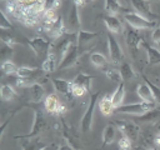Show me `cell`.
<instances>
[{
    "mask_svg": "<svg viewBox=\"0 0 160 150\" xmlns=\"http://www.w3.org/2000/svg\"><path fill=\"white\" fill-rule=\"evenodd\" d=\"M154 144H155L158 148H160V134H158V135L154 138Z\"/></svg>",
    "mask_w": 160,
    "mask_h": 150,
    "instance_id": "47",
    "label": "cell"
},
{
    "mask_svg": "<svg viewBox=\"0 0 160 150\" xmlns=\"http://www.w3.org/2000/svg\"><path fill=\"white\" fill-rule=\"evenodd\" d=\"M129 150H131V149H129Z\"/></svg>",
    "mask_w": 160,
    "mask_h": 150,
    "instance_id": "50",
    "label": "cell"
},
{
    "mask_svg": "<svg viewBox=\"0 0 160 150\" xmlns=\"http://www.w3.org/2000/svg\"><path fill=\"white\" fill-rule=\"evenodd\" d=\"M99 109H100V111L102 112V115H105V116H110V115L114 112L115 106L112 105L111 95L106 94V95H104V96L101 98V100H100V102H99Z\"/></svg>",
    "mask_w": 160,
    "mask_h": 150,
    "instance_id": "21",
    "label": "cell"
},
{
    "mask_svg": "<svg viewBox=\"0 0 160 150\" xmlns=\"http://www.w3.org/2000/svg\"><path fill=\"white\" fill-rule=\"evenodd\" d=\"M78 56H79V48H78V44L72 41L69 45L66 52L60 59V62L58 64V69L64 70V69H68V68L72 66L78 61Z\"/></svg>",
    "mask_w": 160,
    "mask_h": 150,
    "instance_id": "5",
    "label": "cell"
},
{
    "mask_svg": "<svg viewBox=\"0 0 160 150\" xmlns=\"http://www.w3.org/2000/svg\"><path fill=\"white\" fill-rule=\"evenodd\" d=\"M116 130H118V128L114 124H108L104 128V131H102V146L110 145L115 140Z\"/></svg>",
    "mask_w": 160,
    "mask_h": 150,
    "instance_id": "24",
    "label": "cell"
},
{
    "mask_svg": "<svg viewBox=\"0 0 160 150\" xmlns=\"http://www.w3.org/2000/svg\"><path fill=\"white\" fill-rule=\"evenodd\" d=\"M85 2H86V0H72V4H75L78 8L84 6V5H85Z\"/></svg>",
    "mask_w": 160,
    "mask_h": 150,
    "instance_id": "45",
    "label": "cell"
},
{
    "mask_svg": "<svg viewBox=\"0 0 160 150\" xmlns=\"http://www.w3.org/2000/svg\"><path fill=\"white\" fill-rule=\"evenodd\" d=\"M155 128H156V131H158V134H160V121L155 124Z\"/></svg>",
    "mask_w": 160,
    "mask_h": 150,
    "instance_id": "48",
    "label": "cell"
},
{
    "mask_svg": "<svg viewBox=\"0 0 160 150\" xmlns=\"http://www.w3.org/2000/svg\"><path fill=\"white\" fill-rule=\"evenodd\" d=\"M99 96H100V92L96 91L94 94H91L90 99H89V104H88V108L80 120V129L82 132H89L91 130V126H92V118H94V111H95V106H96V102L99 100Z\"/></svg>",
    "mask_w": 160,
    "mask_h": 150,
    "instance_id": "1",
    "label": "cell"
},
{
    "mask_svg": "<svg viewBox=\"0 0 160 150\" xmlns=\"http://www.w3.org/2000/svg\"><path fill=\"white\" fill-rule=\"evenodd\" d=\"M29 96H30V100L32 102H40L42 100H45V89L41 84L39 82H32L29 88Z\"/></svg>",
    "mask_w": 160,
    "mask_h": 150,
    "instance_id": "14",
    "label": "cell"
},
{
    "mask_svg": "<svg viewBox=\"0 0 160 150\" xmlns=\"http://www.w3.org/2000/svg\"><path fill=\"white\" fill-rule=\"evenodd\" d=\"M136 121L139 122H150V124H156L160 121V110L158 109H154V110H150L140 116H136L135 118Z\"/></svg>",
    "mask_w": 160,
    "mask_h": 150,
    "instance_id": "22",
    "label": "cell"
},
{
    "mask_svg": "<svg viewBox=\"0 0 160 150\" xmlns=\"http://www.w3.org/2000/svg\"><path fill=\"white\" fill-rule=\"evenodd\" d=\"M136 94L141 99V101H146V102H155L154 100V96H152V92L149 88V85L144 81V82H140L138 86H136ZM156 104V102H155Z\"/></svg>",
    "mask_w": 160,
    "mask_h": 150,
    "instance_id": "17",
    "label": "cell"
},
{
    "mask_svg": "<svg viewBox=\"0 0 160 150\" xmlns=\"http://www.w3.org/2000/svg\"><path fill=\"white\" fill-rule=\"evenodd\" d=\"M44 146H45V145H44L40 140H38V139L31 140V139H30V140L22 146V150H41Z\"/></svg>",
    "mask_w": 160,
    "mask_h": 150,
    "instance_id": "34",
    "label": "cell"
},
{
    "mask_svg": "<svg viewBox=\"0 0 160 150\" xmlns=\"http://www.w3.org/2000/svg\"><path fill=\"white\" fill-rule=\"evenodd\" d=\"M124 20L129 24V26L136 29V30H149L152 28H156V21L149 20L144 16H141L138 12H125Z\"/></svg>",
    "mask_w": 160,
    "mask_h": 150,
    "instance_id": "3",
    "label": "cell"
},
{
    "mask_svg": "<svg viewBox=\"0 0 160 150\" xmlns=\"http://www.w3.org/2000/svg\"><path fill=\"white\" fill-rule=\"evenodd\" d=\"M18 2L22 9H30V8H34L36 5L45 4V0H19Z\"/></svg>",
    "mask_w": 160,
    "mask_h": 150,
    "instance_id": "35",
    "label": "cell"
},
{
    "mask_svg": "<svg viewBox=\"0 0 160 150\" xmlns=\"http://www.w3.org/2000/svg\"><path fill=\"white\" fill-rule=\"evenodd\" d=\"M131 142H132V141H131L126 135H124V134L120 135L119 141H118L120 150H129V149H131Z\"/></svg>",
    "mask_w": 160,
    "mask_h": 150,
    "instance_id": "36",
    "label": "cell"
},
{
    "mask_svg": "<svg viewBox=\"0 0 160 150\" xmlns=\"http://www.w3.org/2000/svg\"><path fill=\"white\" fill-rule=\"evenodd\" d=\"M142 150H154V149H142Z\"/></svg>",
    "mask_w": 160,
    "mask_h": 150,
    "instance_id": "49",
    "label": "cell"
},
{
    "mask_svg": "<svg viewBox=\"0 0 160 150\" xmlns=\"http://www.w3.org/2000/svg\"><path fill=\"white\" fill-rule=\"evenodd\" d=\"M115 125L118 130H120L121 134L126 135L131 141H136L140 135V126L136 122L132 121H124V120H116Z\"/></svg>",
    "mask_w": 160,
    "mask_h": 150,
    "instance_id": "7",
    "label": "cell"
},
{
    "mask_svg": "<svg viewBox=\"0 0 160 150\" xmlns=\"http://www.w3.org/2000/svg\"><path fill=\"white\" fill-rule=\"evenodd\" d=\"M59 148H60V145H58L56 142H51L49 145H45L41 150H59Z\"/></svg>",
    "mask_w": 160,
    "mask_h": 150,
    "instance_id": "43",
    "label": "cell"
},
{
    "mask_svg": "<svg viewBox=\"0 0 160 150\" xmlns=\"http://www.w3.org/2000/svg\"><path fill=\"white\" fill-rule=\"evenodd\" d=\"M59 150H75V149L71 145H69V144H64V145H61L59 148Z\"/></svg>",
    "mask_w": 160,
    "mask_h": 150,
    "instance_id": "46",
    "label": "cell"
},
{
    "mask_svg": "<svg viewBox=\"0 0 160 150\" xmlns=\"http://www.w3.org/2000/svg\"><path fill=\"white\" fill-rule=\"evenodd\" d=\"M125 98V82L121 81L118 88L115 89V91L111 94V101H112V105L115 106V109H118L119 106L122 105V100Z\"/></svg>",
    "mask_w": 160,
    "mask_h": 150,
    "instance_id": "20",
    "label": "cell"
},
{
    "mask_svg": "<svg viewBox=\"0 0 160 150\" xmlns=\"http://www.w3.org/2000/svg\"><path fill=\"white\" fill-rule=\"evenodd\" d=\"M98 38V32H94V31H86V30H79L76 32V44H78V48L81 50L82 48H89L94 41L95 39ZM79 50V51H80Z\"/></svg>",
    "mask_w": 160,
    "mask_h": 150,
    "instance_id": "11",
    "label": "cell"
},
{
    "mask_svg": "<svg viewBox=\"0 0 160 150\" xmlns=\"http://www.w3.org/2000/svg\"><path fill=\"white\" fill-rule=\"evenodd\" d=\"M142 46L146 51V58H148V64L149 65H158L160 64V50H158L154 46L148 45L146 42H142Z\"/></svg>",
    "mask_w": 160,
    "mask_h": 150,
    "instance_id": "19",
    "label": "cell"
},
{
    "mask_svg": "<svg viewBox=\"0 0 160 150\" xmlns=\"http://www.w3.org/2000/svg\"><path fill=\"white\" fill-rule=\"evenodd\" d=\"M85 92H86V91H85L84 88H81L80 85H78V84L74 82V85H72V96H75V98H80V96H82Z\"/></svg>",
    "mask_w": 160,
    "mask_h": 150,
    "instance_id": "38",
    "label": "cell"
},
{
    "mask_svg": "<svg viewBox=\"0 0 160 150\" xmlns=\"http://www.w3.org/2000/svg\"><path fill=\"white\" fill-rule=\"evenodd\" d=\"M29 46L32 49V51L38 56H41V55H48V52L51 48V44H50V41H48L46 39H44L41 36H35L29 40Z\"/></svg>",
    "mask_w": 160,
    "mask_h": 150,
    "instance_id": "10",
    "label": "cell"
},
{
    "mask_svg": "<svg viewBox=\"0 0 160 150\" xmlns=\"http://www.w3.org/2000/svg\"><path fill=\"white\" fill-rule=\"evenodd\" d=\"M39 69L36 68H29V66H21L18 69L16 75L18 78H22V79H31L38 74Z\"/></svg>",
    "mask_w": 160,
    "mask_h": 150,
    "instance_id": "28",
    "label": "cell"
},
{
    "mask_svg": "<svg viewBox=\"0 0 160 150\" xmlns=\"http://www.w3.org/2000/svg\"><path fill=\"white\" fill-rule=\"evenodd\" d=\"M104 71H105V75H106L108 79H110V80H112V81H115V82H118V84H120V82L124 80V79H122V75H121V72H120V70H118V69H115V68H108V69H105Z\"/></svg>",
    "mask_w": 160,
    "mask_h": 150,
    "instance_id": "31",
    "label": "cell"
},
{
    "mask_svg": "<svg viewBox=\"0 0 160 150\" xmlns=\"http://www.w3.org/2000/svg\"><path fill=\"white\" fill-rule=\"evenodd\" d=\"M2 42L5 44V45H8V46H10V48H12L14 46V44H15V40L12 39V38H10V36H6V35H2Z\"/></svg>",
    "mask_w": 160,
    "mask_h": 150,
    "instance_id": "41",
    "label": "cell"
},
{
    "mask_svg": "<svg viewBox=\"0 0 160 150\" xmlns=\"http://www.w3.org/2000/svg\"><path fill=\"white\" fill-rule=\"evenodd\" d=\"M106 40H108V50H109V59L110 62L112 65H121L122 64V59H124V52L120 46V44L118 42V40L115 39V36L111 32H108L106 35Z\"/></svg>",
    "mask_w": 160,
    "mask_h": 150,
    "instance_id": "4",
    "label": "cell"
},
{
    "mask_svg": "<svg viewBox=\"0 0 160 150\" xmlns=\"http://www.w3.org/2000/svg\"><path fill=\"white\" fill-rule=\"evenodd\" d=\"M59 105H60V101H59V98H58L56 94H50L44 100L45 110L49 114H56V110H58Z\"/></svg>",
    "mask_w": 160,
    "mask_h": 150,
    "instance_id": "23",
    "label": "cell"
},
{
    "mask_svg": "<svg viewBox=\"0 0 160 150\" xmlns=\"http://www.w3.org/2000/svg\"><path fill=\"white\" fill-rule=\"evenodd\" d=\"M68 21H69V30H70V31H79V30H80V29H79V28H80L79 8H78L75 4H71V6H70Z\"/></svg>",
    "mask_w": 160,
    "mask_h": 150,
    "instance_id": "15",
    "label": "cell"
},
{
    "mask_svg": "<svg viewBox=\"0 0 160 150\" xmlns=\"http://www.w3.org/2000/svg\"><path fill=\"white\" fill-rule=\"evenodd\" d=\"M151 40H152L155 44H160V26H156V28L152 29Z\"/></svg>",
    "mask_w": 160,
    "mask_h": 150,
    "instance_id": "39",
    "label": "cell"
},
{
    "mask_svg": "<svg viewBox=\"0 0 160 150\" xmlns=\"http://www.w3.org/2000/svg\"><path fill=\"white\" fill-rule=\"evenodd\" d=\"M45 125H46V120L44 118V114L39 110H35V118H34L31 131L25 135H16L15 139H34L42 132V130L45 129Z\"/></svg>",
    "mask_w": 160,
    "mask_h": 150,
    "instance_id": "6",
    "label": "cell"
},
{
    "mask_svg": "<svg viewBox=\"0 0 160 150\" xmlns=\"http://www.w3.org/2000/svg\"><path fill=\"white\" fill-rule=\"evenodd\" d=\"M30 84V79H22V78H18L16 80V86L18 88H29Z\"/></svg>",
    "mask_w": 160,
    "mask_h": 150,
    "instance_id": "40",
    "label": "cell"
},
{
    "mask_svg": "<svg viewBox=\"0 0 160 150\" xmlns=\"http://www.w3.org/2000/svg\"><path fill=\"white\" fill-rule=\"evenodd\" d=\"M142 79H144V81L149 85V88H150V90H151V92H152V96H154L155 102H156V104H160V88H159L158 85L152 84V82H151L146 76H144V75H142Z\"/></svg>",
    "mask_w": 160,
    "mask_h": 150,
    "instance_id": "32",
    "label": "cell"
},
{
    "mask_svg": "<svg viewBox=\"0 0 160 150\" xmlns=\"http://www.w3.org/2000/svg\"><path fill=\"white\" fill-rule=\"evenodd\" d=\"M120 72H121L124 80H130V79L136 76V72H135L134 68L129 62H122L120 65Z\"/></svg>",
    "mask_w": 160,
    "mask_h": 150,
    "instance_id": "29",
    "label": "cell"
},
{
    "mask_svg": "<svg viewBox=\"0 0 160 150\" xmlns=\"http://www.w3.org/2000/svg\"><path fill=\"white\" fill-rule=\"evenodd\" d=\"M75 150H78V149H75Z\"/></svg>",
    "mask_w": 160,
    "mask_h": 150,
    "instance_id": "51",
    "label": "cell"
},
{
    "mask_svg": "<svg viewBox=\"0 0 160 150\" xmlns=\"http://www.w3.org/2000/svg\"><path fill=\"white\" fill-rule=\"evenodd\" d=\"M130 2L132 5L135 12L140 14L141 16H144L149 20H152V21L156 20V15L152 12L149 0H130Z\"/></svg>",
    "mask_w": 160,
    "mask_h": 150,
    "instance_id": "9",
    "label": "cell"
},
{
    "mask_svg": "<svg viewBox=\"0 0 160 150\" xmlns=\"http://www.w3.org/2000/svg\"><path fill=\"white\" fill-rule=\"evenodd\" d=\"M65 30H66V29H65L64 20H62L61 16H59L58 20L54 22V25L51 26V29H50V31L48 32V35H49V38H51L52 40H56V39H59V38H61V36L64 35Z\"/></svg>",
    "mask_w": 160,
    "mask_h": 150,
    "instance_id": "18",
    "label": "cell"
},
{
    "mask_svg": "<svg viewBox=\"0 0 160 150\" xmlns=\"http://www.w3.org/2000/svg\"><path fill=\"white\" fill-rule=\"evenodd\" d=\"M90 61H91V64H92L94 66H96V68H104V66H106V64H108L106 58H105L102 54H100V52H92V54L90 55Z\"/></svg>",
    "mask_w": 160,
    "mask_h": 150,
    "instance_id": "30",
    "label": "cell"
},
{
    "mask_svg": "<svg viewBox=\"0 0 160 150\" xmlns=\"http://www.w3.org/2000/svg\"><path fill=\"white\" fill-rule=\"evenodd\" d=\"M18 69H19V68H18L12 61H10V60H4L2 64H1V70H2V72H4V74H8V75L16 74Z\"/></svg>",
    "mask_w": 160,
    "mask_h": 150,
    "instance_id": "33",
    "label": "cell"
},
{
    "mask_svg": "<svg viewBox=\"0 0 160 150\" xmlns=\"http://www.w3.org/2000/svg\"><path fill=\"white\" fill-rule=\"evenodd\" d=\"M51 81H52V85H54L56 92H59L61 95H65L66 98L72 96V85H74L72 80L54 78V79H51Z\"/></svg>",
    "mask_w": 160,
    "mask_h": 150,
    "instance_id": "12",
    "label": "cell"
},
{
    "mask_svg": "<svg viewBox=\"0 0 160 150\" xmlns=\"http://www.w3.org/2000/svg\"><path fill=\"white\" fill-rule=\"evenodd\" d=\"M156 109L155 102H146V101H140V102H132V104H126L121 105L116 109L118 112L120 114H128V115H135L140 116L150 110Z\"/></svg>",
    "mask_w": 160,
    "mask_h": 150,
    "instance_id": "2",
    "label": "cell"
},
{
    "mask_svg": "<svg viewBox=\"0 0 160 150\" xmlns=\"http://www.w3.org/2000/svg\"><path fill=\"white\" fill-rule=\"evenodd\" d=\"M58 68V64H56V54L54 51V48L51 45L48 55H46V59L42 61V65H41V70L45 71V72H52L55 71V69Z\"/></svg>",
    "mask_w": 160,
    "mask_h": 150,
    "instance_id": "16",
    "label": "cell"
},
{
    "mask_svg": "<svg viewBox=\"0 0 160 150\" xmlns=\"http://www.w3.org/2000/svg\"><path fill=\"white\" fill-rule=\"evenodd\" d=\"M60 5H61V0H54V2H52V5H51V9L58 10V9L60 8Z\"/></svg>",
    "mask_w": 160,
    "mask_h": 150,
    "instance_id": "44",
    "label": "cell"
},
{
    "mask_svg": "<svg viewBox=\"0 0 160 150\" xmlns=\"http://www.w3.org/2000/svg\"><path fill=\"white\" fill-rule=\"evenodd\" d=\"M125 40H126V45L130 49L132 56H135L138 50H139V48H140V45H142V42H144L141 36L139 35L138 30L130 26L125 32Z\"/></svg>",
    "mask_w": 160,
    "mask_h": 150,
    "instance_id": "8",
    "label": "cell"
},
{
    "mask_svg": "<svg viewBox=\"0 0 160 150\" xmlns=\"http://www.w3.org/2000/svg\"><path fill=\"white\" fill-rule=\"evenodd\" d=\"M104 5H105L106 14L111 15V16H116L118 14H120L124 10V8L119 2V0H104Z\"/></svg>",
    "mask_w": 160,
    "mask_h": 150,
    "instance_id": "25",
    "label": "cell"
},
{
    "mask_svg": "<svg viewBox=\"0 0 160 150\" xmlns=\"http://www.w3.org/2000/svg\"><path fill=\"white\" fill-rule=\"evenodd\" d=\"M66 110H68V108H66V105H64L62 102H60V105H59V108H58V110H56V115H64L65 112H66Z\"/></svg>",
    "mask_w": 160,
    "mask_h": 150,
    "instance_id": "42",
    "label": "cell"
},
{
    "mask_svg": "<svg viewBox=\"0 0 160 150\" xmlns=\"http://www.w3.org/2000/svg\"><path fill=\"white\" fill-rule=\"evenodd\" d=\"M1 16H2V20H1V22H0V28H1L2 30H6V29H11V28H12V25H11L10 20L8 19V16H6V12H5L4 10H1Z\"/></svg>",
    "mask_w": 160,
    "mask_h": 150,
    "instance_id": "37",
    "label": "cell"
},
{
    "mask_svg": "<svg viewBox=\"0 0 160 150\" xmlns=\"http://www.w3.org/2000/svg\"><path fill=\"white\" fill-rule=\"evenodd\" d=\"M94 80V76L89 75V74H85V72H80L75 76V79L72 80L75 84L80 85L81 88L85 89V91H90V86H91V81Z\"/></svg>",
    "mask_w": 160,
    "mask_h": 150,
    "instance_id": "26",
    "label": "cell"
},
{
    "mask_svg": "<svg viewBox=\"0 0 160 150\" xmlns=\"http://www.w3.org/2000/svg\"><path fill=\"white\" fill-rule=\"evenodd\" d=\"M104 22H105V26H106L108 31L111 32V34H120V32L124 30L122 21H121L118 16L106 15V16L104 18Z\"/></svg>",
    "mask_w": 160,
    "mask_h": 150,
    "instance_id": "13",
    "label": "cell"
},
{
    "mask_svg": "<svg viewBox=\"0 0 160 150\" xmlns=\"http://www.w3.org/2000/svg\"><path fill=\"white\" fill-rule=\"evenodd\" d=\"M0 95H1V99H2L4 101H11V100H14V99L18 96V94H16V91L12 89V86H10V85H8V84H5V85L1 86Z\"/></svg>",
    "mask_w": 160,
    "mask_h": 150,
    "instance_id": "27",
    "label": "cell"
}]
</instances>
